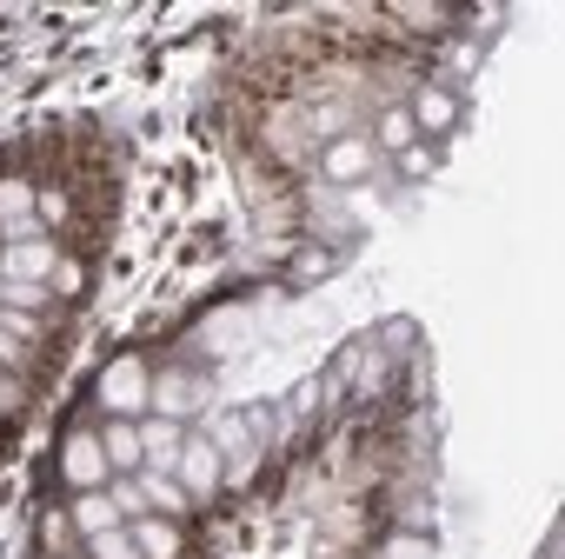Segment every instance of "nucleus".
Here are the masks:
<instances>
[{
  "mask_svg": "<svg viewBox=\"0 0 565 559\" xmlns=\"http://www.w3.org/2000/svg\"><path fill=\"white\" fill-rule=\"evenodd\" d=\"M94 400H100L107 420H147V407H153V367L140 354H114L100 367V380H94Z\"/></svg>",
  "mask_w": 565,
  "mask_h": 559,
  "instance_id": "f257e3e1",
  "label": "nucleus"
},
{
  "mask_svg": "<svg viewBox=\"0 0 565 559\" xmlns=\"http://www.w3.org/2000/svg\"><path fill=\"white\" fill-rule=\"evenodd\" d=\"M61 479H67V493H100L107 479H114V466H107V446H100V426H74L67 440H61Z\"/></svg>",
  "mask_w": 565,
  "mask_h": 559,
  "instance_id": "f03ea898",
  "label": "nucleus"
},
{
  "mask_svg": "<svg viewBox=\"0 0 565 559\" xmlns=\"http://www.w3.org/2000/svg\"><path fill=\"white\" fill-rule=\"evenodd\" d=\"M406 114H413L419 140H439V134L459 127V94L446 81H419V87H406Z\"/></svg>",
  "mask_w": 565,
  "mask_h": 559,
  "instance_id": "7ed1b4c3",
  "label": "nucleus"
},
{
  "mask_svg": "<svg viewBox=\"0 0 565 559\" xmlns=\"http://www.w3.org/2000/svg\"><path fill=\"white\" fill-rule=\"evenodd\" d=\"M373 167H380V154H373L366 134H340V140L320 147V173H327V187H360Z\"/></svg>",
  "mask_w": 565,
  "mask_h": 559,
  "instance_id": "20e7f679",
  "label": "nucleus"
},
{
  "mask_svg": "<svg viewBox=\"0 0 565 559\" xmlns=\"http://www.w3.org/2000/svg\"><path fill=\"white\" fill-rule=\"evenodd\" d=\"M173 479L186 486V499H193V506H200V499H213V493H220V446H213L206 433H193V426H186V446H180Z\"/></svg>",
  "mask_w": 565,
  "mask_h": 559,
  "instance_id": "39448f33",
  "label": "nucleus"
},
{
  "mask_svg": "<svg viewBox=\"0 0 565 559\" xmlns=\"http://www.w3.org/2000/svg\"><path fill=\"white\" fill-rule=\"evenodd\" d=\"M61 240H21V246H0V280H54V266H61Z\"/></svg>",
  "mask_w": 565,
  "mask_h": 559,
  "instance_id": "423d86ee",
  "label": "nucleus"
},
{
  "mask_svg": "<svg viewBox=\"0 0 565 559\" xmlns=\"http://www.w3.org/2000/svg\"><path fill=\"white\" fill-rule=\"evenodd\" d=\"M200 400H206V387L173 367V373H153V407H147V413H167V420L186 426V413H200Z\"/></svg>",
  "mask_w": 565,
  "mask_h": 559,
  "instance_id": "0eeeda50",
  "label": "nucleus"
},
{
  "mask_svg": "<svg viewBox=\"0 0 565 559\" xmlns=\"http://www.w3.org/2000/svg\"><path fill=\"white\" fill-rule=\"evenodd\" d=\"M134 426H140V453H147V466L173 473V466H180V446H186V426L167 420V413H147V420H134Z\"/></svg>",
  "mask_w": 565,
  "mask_h": 559,
  "instance_id": "6e6552de",
  "label": "nucleus"
},
{
  "mask_svg": "<svg viewBox=\"0 0 565 559\" xmlns=\"http://www.w3.org/2000/svg\"><path fill=\"white\" fill-rule=\"evenodd\" d=\"M127 532H134L140 559H186V532H180V519H160V513H147V519H134Z\"/></svg>",
  "mask_w": 565,
  "mask_h": 559,
  "instance_id": "1a4fd4ad",
  "label": "nucleus"
},
{
  "mask_svg": "<svg viewBox=\"0 0 565 559\" xmlns=\"http://www.w3.org/2000/svg\"><path fill=\"white\" fill-rule=\"evenodd\" d=\"M134 479H140V493H147V506H153L160 519H186V513H193V499H186V486H180L173 473H160V466H140Z\"/></svg>",
  "mask_w": 565,
  "mask_h": 559,
  "instance_id": "9d476101",
  "label": "nucleus"
},
{
  "mask_svg": "<svg viewBox=\"0 0 565 559\" xmlns=\"http://www.w3.org/2000/svg\"><path fill=\"white\" fill-rule=\"evenodd\" d=\"M100 446H107V466H114V473H140V466H147L134 420H100Z\"/></svg>",
  "mask_w": 565,
  "mask_h": 559,
  "instance_id": "9b49d317",
  "label": "nucleus"
},
{
  "mask_svg": "<svg viewBox=\"0 0 565 559\" xmlns=\"http://www.w3.org/2000/svg\"><path fill=\"white\" fill-rule=\"evenodd\" d=\"M67 519H74V532H81V539H87V532H107V526H127V519L114 513L107 486H100V493H74V499H67Z\"/></svg>",
  "mask_w": 565,
  "mask_h": 559,
  "instance_id": "f8f14e48",
  "label": "nucleus"
},
{
  "mask_svg": "<svg viewBox=\"0 0 565 559\" xmlns=\"http://www.w3.org/2000/svg\"><path fill=\"white\" fill-rule=\"evenodd\" d=\"M366 140H373V154H406V147L419 140V127H413V114H406V107H386V114H380V127H373Z\"/></svg>",
  "mask_w": 565,
  "mask_h": 559,
  "instance_id": "ddd939ff",
  "label": "nucleus"
},
{
  "mask_svg": "<svg viewBox=\"0 0 565 559\" xmlns=\"http://www.w3.org/2000/svg\"><path fill=\"white\" fill-rule=\"evenodd\" d=\"M67 552H81V532H74L67 506H47L41 513V559H67Z\"/></svg>",
  "mask_w": 565,
  "mask_h": 559,
  "instance_id": "4468645a",
  "label": "nucleus"
},
{
  "mask_svg": "<svg viewBox=\"0 0 565 559\" xmlns=\"http://www.w3.org/2000/svg\"><path fill=\"white\" fill-rule=\"evenodd\" d=\"M47 287H54V300H61V307H74V300H87V260H81L74 246L61 253V266H54V280H47Z\"/></svg>",
  "mask_w": 565,
  "mask_h": 559,
  "instance_id": "2eb2a0df",
  "label": "nucleus"
},
{
  "mask_svg": "<svg viewBox=\"0 0 565 559\" xmlns=\"http://www.w3.org/2000/svg\"><path fill=\"white\" fill-rule=\"evenodd\" d=\"M34 213H41L47 233H67V226H74V193H67L61 180H47V187L34 193Z\"/></svg>",
  "mask_w": 565,
  "mask_h": 559,
  "instance_id": "dca6fc26",
  "label": "nucleus"
},
{
  "mask_svg": "<svg viewBox=\"0 0 565 559\" xmlns=\"http://www.w3.org/2000/svg\"><path fill=\"white\" fill-rule=\"evenodd\" d=\"M107 499H114V513H120V519H127V526H134V519H147V513H153V506H147V493H140V479H134V473H114V479H107Z\"/></svg>",
  "mask_w": 565,
  "mask_h": 559,
  "instance_id": "f3484780",
  "label": "nucleus"
},
{
  "mask_svg": "<svg viewBox=\"0 0 565 559\" xmlns=\"http://www.w3.org/2000/svg\"><path fill=\"white\" fill-rule=\"evenodd\" d=\"M81 552H87V559H140V546H134V532H127V526L87 532V539H81Z\"/></svg>",
  "mask_w": 565,
  "mask_h": 559,
  "instance_id": "a211bd4d",
  "label": "nucleus"
},
{
  "mask_svg": "<svg viewBox=\"0 0 565 559\" xmlns=\"http://www.w3.org/2000/svg\"><path fill=\"white\" fill-rule=\"evenodd\" d=\"M386 21H399V28H446V21H452V8H426V0H393Z\"/></svg>",
  "mask_w": 565,
  "mask_h": 559,
  "instance_id": "6ab92c4d",
  "label": "nucleus"
},
{
  "mask_svg": "<svg viewBox=\"0 0 565 559\" xmlns=\"http://www.w3.org/2000/svg\"><path fill=\"white\" fill-rule=\"evenodd\" d=\"M380 559H439V539L433 532H393L380 546Z\"/></svg>",
  "mask_w": 565,
  "mask_h": 559,
  "instance_id": "aec40b11",
  "label": "nucleus"
},
{
  "mask_svg": "<svg viewBox=\"0 0 565 559\" xmlns=\"http://www.w3.org/2000/svg\"><path fill=\"white\" fill-rule=\"evenodd\" d=\"M393 160H399V173H406V180H433V173H439V147H433V140H413V147H406V154H393Z\"/></svg>",
  "mask_w": 565,
  "mask_h": 559,
  "instance_id": "412c9836",
  "label": "nucleus"
},
{
  "mask_svg": "<svg viewBox=\"0 0 565 559\" xmlns=\"http://www.w3.org/2000/svg\"><path fill=\"white\" fill-rule=\"evenodd\" d=\"M0 327H8L21 347H41V340H47V314H14V307H0Z\"/></svg>",
  "mask_w": 565,
  "mask_h": 559,
  "instance_id": "4be33fe9",
  "label": "nucleus"
},
{
  "mask_svg": "<svg viewBox=\"0 0 565 559\" xmlns=\"http://www.w3.org/2000/svg\"><path fill=\"white\" fill-rule=\"evenodd\" d=\"M28 400H34V380H21V373H8V367H0V420L28 413Z\"/></svg>",
  "mask_w": 565,
  "mask_h": 559,
  "instance_id": "5701e85b",
  "label": "nucleus"
},
{
  "mask_svg": "<svg viewBox=\"0 0 565 559\" xmlns=\"http://www.w3.org/2000/svg\"><path fill=\"white\" fill-rule=\"evenodd\" d=\"M0 367H8V373H21V380H34V347H21L8 327H0Z\"/></svg>",
  "mask_w": 565,
  "mask_h": 559,
  "instance_id": "b1692460",
  "label": "nucleus"
},
{
  "mask_svg": "<svg viewBox=\"0 0 565 559\" xmlns=\"http://www.w3.org/2000/svg\"><path fill=\"white\" fill-rule=\"evenodd\" d=\"M399 519H406L399 532H433V506H426V499H413V506H406Z\"/></svg>",
  "mask_w": 565,
  "mask_h": 559,
  "instance_id": "393cba45",
  "label": "nucleus"
},
{
  "mask_svg": "<svg viewBox=\"0 0 565 559\" xmlns=\"http://www.w3.org/2000/svg\"><path fill=\"white\" fill-rule=\"evenodd\" d=\"M327 266H333L327 253H300V280H313V273H327Z\"/></svg>",
  "mask_w": 565,
  "mask_h": 559,
  "instance_id": "a878e982",
  "label": "nucleus"
},
{
  "mask_svg": "<svg viewBox=\"0 0 565 559\" xmlns=\"http://www.w3.org/2000/svg\"><path fill=\"white\" fill-rule=\"evenodd\" d=\"M67 559H87V552H67Z\"/></svg>",
  "mask_w": 565,
  "mask_h": 559,
  "instance_id": "bb28decb",
  "label": "nucleus"
},
{
  "mask_svg": "<svg viewBox=\"0 0 565 559\" xmlns=\"http://www.w3.org/2000/svg\"><path fill=\"white\" fill-rule=\"evenodd\" d=\"M0 433H8V420H0Z\"/></svg>",
  "mask_w": 565,
  "mask_h": 559,
  "instance_id": "cd10ccee",
  "label": "nucleus"
}]
</instances>
